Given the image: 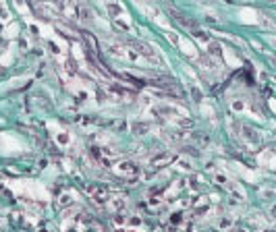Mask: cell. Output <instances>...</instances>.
<instances>
[{
	"instance_id": "obj_1",
	"label": "cell",
	"mask_w": 276,
	"mask_h": 232,
	"mask_svg": "<svg viewBox=\"0 0 276 232\" xmlns=\"http://www.w3.org/2000/svg\"><path fill=\"white\" fill-rule=\"evenodd\" d=\"M272 232H274V230H272Z\"/></svg>"
}]
</instances>
